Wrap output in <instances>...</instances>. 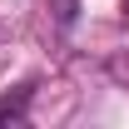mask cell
<instances>
[{"mask_svg": "<svg viewBox=\"0 0 129 129\" xmlns=\"http://www.w3.org/2000/svg\"><path fill=\"white\" fill-rule=\"evenodd\" d=\"M25 104H30V89H20L15 99L5 94V99H0V119H15V124H20V119H25Z\"/></svg>", "mask_w": 129, "mask_h": 129, "instance_id": "1", "label": "cell"}, {"mask_svg": "<svg viewBox=\"0 0 129 129\" xmlns=\"http://www.w3.org/2000/svg\"><path fill=\"white\" fill-rule=\"evenodd\" d=\"M55 5V20L60 25H75V15H80V0H50Z\"/></svg>", "mask_w": 129, "mask_h": 129, "instance_id": "2", "label": "cell"}]
</instances>
